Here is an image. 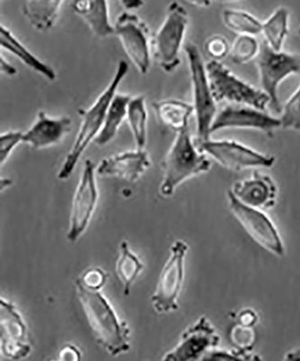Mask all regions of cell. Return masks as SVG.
Returning a JSON list of instances; mask_svg holds the SVG:
<instances>
[{
    "mask_svg": "<svg viewBox=\"0 0 300 361\" xmlns=\"http://www.w3.org/2000/svg\"><path fill=\"white\" fill-rule=\"evenodd\" d=\"M123 6L125 8L132 11V9H137L144 5L143 0H120Z\"/></svg>",
    "mask_w": 300,
    "mask_h": 361,
    "instance_id": "8d00e7d4",
    "label": "cell"
},
{
    "mask_svg": "<svg viewBox=\"0 0 300 361\" xmlns=\"http://www.w3.org/2000/svg\"><path fill=\"white\" fill-rule=\"evenodd\" d=\"M131 98L129 95L115 93L106 111L102 130L94 140L98 146H105L114 140L123 121L127 119L128 103Z\"/></svg>",
    "mask_w": 300,
    "mask_h": 361,
    "instance_id": "603a6c76",
    "label": "cell"
},
{
    "mask_svg": "<svg viewBox=\"0 0 300 361\" xmlns=\"http://www.w3.org/2000/svg\"><path fill=\"white\" fill-rule=\"evenodd\" d=\"M114 27L115 35L120 40L129 59L144 75L149 72L151 50L146 24L137 15L124 12L118 16Z\"/></svg>",
    "mask_w": 300,
    "mask_h": 361,
    "instance_id": "9c48e42d",
    "label": "cell"
},
{
    "mask_svg": "<svg viewBox=\"0 0 300 361\" xmlns=\"http://www.w3.org/2000/svg\"><path fill=\"white\" fill-rule=\"evenodd\" d=\"M201 152L214 158L225 169L242 171L251 167H272L275 157L266 156L235 140H211L196 144Z\"/></svg>",
    "mask_w": 300,
    "mask_h": 361,
    "instance_id": "30bf717a",
    "label": "cell"
},
{
    "mask_svg": "<svg viewBox=\"0 0 300 361\" xmlns=\"http://www.w3.org/2000/svg\"><path fill=\"white\" fill-rule=\"evenodd\" d=\"M164 176L161 193L164 196L173 195L176 187L184 180L200 173L208 172L211 167V161L196 147L192 140L189 128L177 132L175 140L169 152L161 163Z\"/></svg>",
    "mask_w": 300,
    "mask_h": 361,
    "instance_id": "3957f363",
    "label": "cell"
},
{
    "mask_svg": "<svg viewBox=\"0 0 300 361\" xmlns=\"http://www.w3.org/2000/svg\"><path fill=\"white\" fill-rule=\"evenodd\" d=\"M0 343L3 355L21 360L30 353L27 329L22 316L11 302L0 300Z\"/></svg>",
    "mask_w": 300,
    "mask_h": 361,
    "instance_id": "5bb4252c",
    "label": "cell"
},
{
    "mask_svg": "<svg viewBox=\"0 0 300 361\" xmlns=\"http://www.w3.org/2000/svg\"><path fill=\"white\" fill-rule=\"evenodd\" d=\"M95 171V164L87 159L73 202L70 230L67 235L68 240L72 243L78 240L86 231L98 202Z\"/></svg>",
    "mask_w": 300,
    "mask_h": 361,
    "instance_id": "7c38bea8",
    "label": "cell"
},
{
    "mask_svg": "<svg viewBox=\"0 0 300 361\" xmlns=\"http://www.w3.org/2000/svg\"><path fill=\"white\" fill-rule=\"evenodd\" d=\"M220 341L214 327L206 317H201L182 334L180 343L168 353L163 360L189 361L204 359Z\"/></svg>",
    "mask_w": 300,
    "mask_h": 361,
    "instance_id": "9a60e30c",
    "label": "cell"
},
{
    "mask_svg": "<svg viewBox=\"0 0 300 361\" xmlns=\"http://www.w3.org/2000/svg\"><path fill=\"white\" fill-rule=\"evenodd\" d=\"M232 341L237 347L243 348V349H248L253 345L254 341V331L249 326H244V325H238L235 327L231 334Z\"/></svg>",
    "mask_w": 300,
    "mask_h": 361,
    "instance_id": "d6a6232c",
    "label": "cell"
},
{
    "mask_svg": "<svg viewBox=\"0 0 300 361\" xmlns=\"http://www.w3.org/2000/svg\"><path fill=\"white\" fill-rule=\"evenodd\" d=\"M73 9L96 37L106 38L115 35V27L109 20L106 0H73Z\"/></svg>",
    "mask_w": 300,
    "mask_h": 361,
    "instance_id": "d6986e66",
    "label": "cell"
},
{
    "mask_svg": "<svg viewBox=\"0 0 300 361\" xmlns=\"http://www.w3.org/2000/svg\"><path fill=\"white\" fill-rule=\"evenodd\" d=\"M185 51L192 75L193 106L196 117V138L195 144L211 140L213 121L218 114L217 102L209 85L206 66L201 54L192 43L185 44Z\"/></svg>",
    "mask_w": 300,
    "mask_h": 361,
    "instance_id": "277c9868",
    "label": "cell"
},
{
    "mask_svg": "<svg viewBox=\"0 0 300 361\" xmlns=\"http://www.w3.org/2000/svg\"><path fill=\"white\" fill-rule=\"evenodd\" d=\"M256 64L260 74L261 90L270 98V106L282 113L278 90L280 82L290 75H300V54L284 53L273 49L266 41L260 44Z\"/></svg>",
    "mask_w": 300,
    "mask_h": 361,
    "instance_id": "52a82bcc",
    "label": "cell"
},
{
    "mask_svg": "<svg viewBox=\"0 0 300 361\" xmlns=\"http://www.w3.org/2000/svg\"><path fill=\"white\" fill-rule=\"evenodd\" d=\"M0 45L2 49L14 54L25 66L30 68L37 73L41 74L45 79L54 82L56 80V73L53 67L45 63L39 58L32 54L30 51L13 35L12 32L5 25L0 27Z\"/></svg>",
    "mask_w": 300,
    "mask_h": 361,
    "instance_id": "ffe728a7",
    "label": "cell"
},
{
    "mask_svg": "<svg viewBox=\"0 0 300 361\" xmlns=\"http://www.w3.org/2000/svg\"><path fill=\"white\" fill-rule=\"evenodd\" d=\"M192 4L196 6H201V8H208L211 6L212 0H187Z\"/></svg>",
    "mask_w": 300,
    "mask_h": 361,
    "instance_id": "74e56055",
    "label": "cell"
},
{
    "mask_svg": "<svg viewBox=\"0 0 300 361\" xmlns=\"http://www.w3.org/2000/svg\"><path fill=\"white\" fill-rule=\"evenodd\" d=\"M286 360H300V350L292 351V353H289L288 356L286 357Z\"/></svg>",
    "mask_w": 300,
    "mask_h": 361,
    "instance_id": "f35d334b",
    "label": "cell"
},
{
    "mask_svg": "<svg viewBox=\"0 0 300 361\" xmlns=\"http://www.w3.org/2000/svg\"><path fill=\"white\" fill-rule=\"evenodd\" d=\"M225 27L239 35H257L263 33V23L250 13L237 9H225L223 12Z\"/></svg>",
    "mask_w": 300,
    "mask_h": 361,
    "instance_id": "4316f807",
    "label": "cell"
},
{
    "mask_svg": "<svg viewBox=\"0 0 300 361\" xmlns=\"http://www.w3.org/2000/svg\"><path fill=\"white\" fill-rule=\"evenodd\" d=\"M64 0H27L23 13L32 27L47 32L56 25Z\"/></svg>",
    "mask_w": 300,
    "mask_h": 361,
    "instance_id": "44dd1931",
    "label": "cell"
},
{
    "mask_svg": "<svg viewBox=\"0 0 300 361\" xmlns=\"http://www.w3.org/2000/svg\"><path fill=\"white\" fill-rule=\"evenodd\" d=\"M214 1H218V2H221V3H227V2L238 1V0H214Z\"/></svg>",
    "mask_w": 300,
    "mask_h": 361,
    "instance_id": "60d3db41",
    "label": "cell"
},
{
    "mask_svg": "<svg viewBox=\"0 0 300 361\" xmlns=\"http://www.w3.org/2000/svg\"><path fill=\"white\" fill-rule=\"evenodd\" d=\"M12 183L11 180H1V188H6V185H11Z\"/></svg>",
    "mask_w": 300,
    "mask_h": 361,
    "instance_id": "ab89813d",
    "label": "cell"
},
{
    "mask_svg": "<svg viewBox=\"0 0 300 361\" xmlns=\"http://www.w3.org/2000/svg\"><path fill=\"white\" fill-rule=\"evenodd\" d=\"M280 118L283 128L300 130V85L286 102Z\"/></svg>",
    "mask_w": 300,
    "mask_h": 361,
    "instance_id": "f1b7e54d",
    "label": "cell"
},
{
    "mask_svg": "<svg viewBox=\"0 0 300 361\" xmlns=\"http://www.w3.org/2000/svg\"><path fill=\"white\" fill-rule=\"evenodd\" d=\"M260 44L251 35H239L230 49V58L234 63L243 64L250 62L259 54Z\"/></svg>",
    "mask_w": 300,
    "mask_h": 361,
    "instance_id": "83f0119b",
    "label": "cell"
},
{
    "mask_svg": "<svg viewBox=\"0 0 300 361\" xmlns=\"http://www.w3.org/2000/svg\"><path fill=\"white\" fill-rule=\"evenodd\" d=\"M120 257L117 262V274L118 279L124 286V293L129 295L131 286L137 279L142 270L144 269L143 263L128 247L127 241L123 240L120 244Z\"/></svg>",
    "mask_w": 300,
    "mask_h": 361,
    "instance_id": "484cf974",
    "label": "cell"
},
{
    "mask_svg": "<svg viewBox=\"0 0 300 361\" xmlns=\"http://www.w3.org/2000/svg\"><path fill=\"white\" fill-rule=\"evenodd\" d=\"M72 130V119L69 117L51 118L39 111L37 121L23 134L22 143L34 149H44L61 143Z\"/></svg>",
    "mask_w": 300,
    "mask_h": 361,
    "instance_id": "2e32d148",
    "label": "cell"
},
{
    "mask_svg": "<svg viewBox=\"0 0 300 361\" xmlns=\"http://www.w3.org/2000/svg\"><path fill=\"white\" fill-rule=\"evenodd\" d=\"M229 207L244 230L258 244L277 256H283L284 247L278 231L260 209L245 204L228 192Z\"/></svg>",
    "mask_w": 300,
    "mask_h": 361,
    "instance_id": "8fae6325",
    "label": "cell"
},
{
    "mask_svg": "<svg viewBox=\"0 0 300 361\" xmlns=\"http://www.w3.org/2000/svg\"><path fill=\"white\" fill-rule=\"evenodd\" d=\"M0 70H1L2 73H4L8 76H14L18 73L17 69H15L11 63H9L5 58H3V56L0 57Z\"/></svg>",
    "mask_w": 300,
    "mask_h": 361,
    "instance_id": "d590c367",
    "label": "cell"
},
{
    "mask_svg": "<svg viewBox=\"0 0 300 361\" xmlns=\"http://www.w3.org/2000/svg\"><path fill=\"white\" fill-rule=\"evenodd\" d=\"M108 274L105 273L99 267H92L87 269L82 276L77 279L86 288L93 290H99L105 286L106 279H108Z\"/></svg>",
    "mask_w": 300,
    "mask_h": 361,
    "instance_id": "4dcf8cb0",
    "label": "cell"
},
{
    "mask_svg": "<svg viewBox=\"0 0 300 361\" xmlns=\"http://www.w3.org/2000/svg\"><path fill=\"white\" fill-rule=\"evenodd\" d=\"M59 359L63 361H78L80 360V351L74 345H66L61 350Z\"/></svg>",
    "mask_w": 300,
    "mask_h": 361,
    "instance_id": "836d02e7",
    "label": "cell"
},
{
    "mask_svg": "<svg viewBox=\"0 0 300 361\" xmlns=\"http://www.w3.org/2000/svg\"><path fill=\"white\" fill-rule=\"evenodd\" d=\"M151 162L144 149H135L105 158L99 164L96 173L99 176H118L135 182L149 169Z\"/></svg>",
    "mask_w": 300,
    "mask_h": 361,
    "instance_id": "e0dca14e",
    "label": "cell"
},
{
    "mask_svg": "<svg viewBox=\"0 0 300 361\" xmlns=\"http://www.w3.org/2000/svg\"><path fill=\"white\" fill-rule=\"evenodd\" d=\"M289 13L286 8H279L263 23V33L267 44L273 49L282 51L289 32Z\"/></svg>",
    "mask_w": 300,
    "mask_h": 361,
    "instance_id": "d4e9b609",
    "label": "cell"
},
{
    "mask_svg": "<svg viewBox=\"0 0 300 361\" xmlns=\"http://www.w3.org/2000/svg\"><path fill=\"white\" fill-rule=\"evenodd\" d=\"M189 25L186 9L173 1L168 6L166 17L151 39V51L161 69L172 73L180 66V51Z\"/></svg>",
    "mask_w": 300,
    "mask_h": 361,
    "instance_id": "8992f818",
    "label": "cell"
},
{
    "mask_svg": "<svg viewBox=\"0 0 300 361\" xmlns=\"http://www.w3.org/2000/svg\"><path fill=\"white\" fill-rule=\"evenodd\" d=\"M206 53L213 58V60H221L230 53L231 47L225 37L220 35H215L206 41Z\"/></svg>",
    "mask_w": 300,
    "mask_h": 361,
    "instance_id": "1f68e13d",
    "label": "cell"
},
{
    "mask_svg": "<svg viewBox=\"0 0 300 361\" xmlns=\"http://www.w3.org/2000/svg\"><path fill=\"white\" fill-rule=\"evenodd\" d=\"M257 316L253 311L246 310L244 312H241L239 316V320L242 325L244 326H251L256 324Z\"/></svg>",
    "mask_w": 300,
    "mask_h": 361,
    "instance_id": "e575fe53",
    "label": "cell"
},
{
    "mask_svg": "<svg viewBox=\"0 0 300 361\" xmlns=\"http://www.w3.org/2000/svg\"><path fill=\"white\" fill-rule=\"evenodd\" d=\"M153 107L161 123L176 132L189 127V118L195 113L194 106L178 99L154 102Z\"/></svg>",
    "mask_w": 300,
    "mask_h": 361,
    "instance_id": "7402d4cb",
    "label": "cell"
},
{
    "mask_svg": "<svg viewBox=\"0 0 300 361\" xmlns=\"http://www.w3.org/2000/svg\"><path fill=\"white\" fill-rule=\"evenodd\" d=\"M188 245L177 240L170 250V257L161 271L156 293L151 298L154 308L159 314H166L178 309L177 299L184 279V261Z\"/></svg>",
    "mask_w": 300,
    "mask_h": 361,
    "instance_id": "ba28073f",
    "label": "cell"
},
{
    "mask_svg": "<svg viewBox=\"0 0 300 361\" xmlns=\"http://www.w3.org/2000/svg\"><path fill=\"white\" fill-rule=\"evenodd\" d=\"M23 132L8 131L0 135V163L1 166L11 156L12 151L17 147L19 143H22Z\"/></svg>",
    "mask_w": 300,
    "mask_h": 361,
    "instance_id": "f546056e",
    "label": "cell"
},
{
    "mask_svg": "<svg viewBox=\"0 0 300 361\" xmlns=\"http://www.w3.org/2000/svg\"><path fill=\"white\" fill-rule=\"evenodd\" d=\"M206 74L213 95L217 103L250 106L265 111L270 106L269 96L263 90L256 89L235 75L227 67L211 60L206 64Z\"/></svg>",
    "mask_w": 300,
    "mask_h": 361,
    "instance_id": "5b68a950",
    "label": "cell"
},
{
    "mask_svg": "<svg viewBox=\"0 0 300 361\" xmlns=\"http://www.w3.org/2000/svg\"><path fill=\"white\" fill-rule=\"evenodd\" d=\"M231 192L245 204L268 209L275 202L277 188L270 176L254 172L251 178L235 183Z\"/></svg>",
    "mask_w": 300,
    "mask_h": 361,
    "instance_id": "ac0fdd59",
    "label": "cell"
},
{
    "mask_svg": "<svg viewBox=\"0 0 300 361\" xmlns=\"http://www.w3.org/2000/svg\"><path fill=\"white\" fill-rule=\"evenodd\" d=\"M127 121L137 149H144L147 143L148 114L143 95L132 97L128 103Z\"/></svg>",
    "mask_w": 300,
    "mask_h": 361,
    "instance_id": "cb8c5ba5",
    "label": "cell"
},
{
    "mask_svg": "<svg viewBox=\"0 0 300 361\" xmlns=\"http://www.w3.org/2000/svg\"><path fill=\"white\" fill-rule=\"evenodd\" d=\"M128 63L124 60L119 62L115 75L106 88L103 90L101 94L96 99L90 108L80 109V115L82 116V124L75 141H74L72 150L67 154L65 161L61 166L58 178L65 180L72 175L74 169L78 164L84 151L89 145L98 137L104 125L106 111L113 98L117 93V90L122 80L128 73Z\"/></svg>",
    "mask_w": 300,
    "mask_h": 361,
    "instance_id": "7a4b0ae2",
    "label": "cell"
},
{
    "mask_svg": "<svg viewBox=\"0 0 300 361\" xmlns=\"http://www.w3.org/2000/svg\"><path fill=\"white\" fill-rule=\"evenodd\" d=\"M282 127L280 118L250 106L229 104L219 111L213 121L211 134L225 128H248L263 132L273 137L274 130Z\"/></svg>",
    "mask_w": 300,
    "mask_h": 361,
    "instance_id": "4fadbf2b",
    "label": "cell"
},
{
    "mask_svg": "<svg viewBox=\"0 0 300 361\" xmlns=\"http://www.w3.org/2000/svg\"><path fill=\"white\" fill-rule=\"evenodd\" d=\"M77 295L85 312L96 341L112 356L125 353L130 348V330L117 314L99 290L86 288L76 280Z\"/></svg>",
    "mask_w": 300,
    "mask_h": 361,
    "instance_id": "6da1fadb",
    "label": "cell"
}]
</instances>
